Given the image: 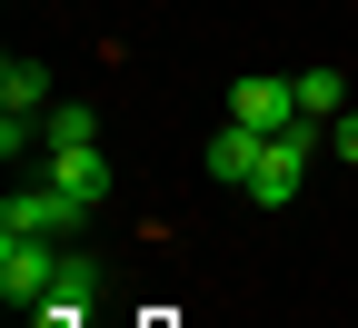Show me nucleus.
I'll list each match as a JSON object with an SVG mask.
<instances>
[{"mask_svg":"<svg viewBox=\"0 0 358 328\" xmlns=\"http://www.w3.org/2000/svg\"><path fill=\"white\" fill-rule=\"evenodd\" d=\"M229 120L259 129V139L299 129V80H229Z\"/></svg>","mask_w":358,"mask_h":328,"instance_id":"obj_4","label":"nucleus"},{"mask_svg":"<svg viewBox=\"0 0 358 328\" xmlns=\"http://www.w3.org/2000/svg\"><path fill=\"white\" fill-rule=\"evenodd\" d=\"M289 80H299V120H319V129H329V120L348 110V80H338V70H289Z\"/></svg>","mask_w":358,"mask_h":328,"instance_id":"obj_8","label":"nucleus"},{"mask_svg":"<svg viewBox=\"0 0 358 328\" xmlns=\"http://www.w3.org/2000/svg\"><path fill=\"white\" fill-rule=\"evenodd\" d=\"M40 308H90V259L80 249H60V269H50V299Z\"/></svg>","mask_w":358,"mask_h":328,"instance_id":"obj_10","label":"nucleus"},{"mask_svg":"<svg viewBox=\"0 0 358 328\" xmlns=\"http://www.w3.org/2000/svg\"><path fill=\"white\" fill-rule=\"evenodd\" d=\"M40 139H50V150H80V139H100V110L90 100H50L40 110Z\"/></svg>","mask_w":358,"mask_h":328,"instance_id":"obj_9","label":"nucleus"},{"mask_svg":"<svg viewBox=\"0 0 358 328\" xmlns=\"http://www.w3.org/2000/svg\"><path fill=\"white\" fill-rule=\"evenodd\" d=\"M319 120H299V129H279V139H268V150H259V179H249V199L259 209H289L299 190H308V159H319Z\"/></svg>","mask_w":358,"mask_h":328,"instance_id":"obj_2","label":"nucleus"},{"mask_svg":"<svg viewBox=\"0 0 358 328\" xmlns=\"http://www.w3.org/2000/svg\"><path fill=\"white\" fill-rule=\"evenodd\" d=\"M259 150H268L259 129H239V120H219V139L199 150V169L219 179V190H249V179H259Z\"/></svg>","mask_w":358,"mask_h":328,"instance_id":"obj_6","label":"nucleus"},{"mask_svg":"<svg viewBox=\"0 0 358 328\" xmlns=\"http://www.w3.org/2000/svg\"><path fill=\"white\" fill-rule=\"evenodd\" d=\"M30 318H40V328H80V308H30Z\"/></svg>","mask_w":358,"mask_h":328,"instance_id":"obj_12","label":"nucleus"},{"mask_svg":"<svg viewBox=\"0 0 358 328\" xmlns=\"http://www.w3.org/2000/svg\"><path fill=\"white\" fill-rule=\"evenodd\" d=\"M0 110L40 120V110H50V70H40V60H0Z\"/></svg>","mask_w":358,"mask_h":328,"instance_id":"obj_7","label":"nucleus"},{"mask_svg":"<svg viewBox=\"0 0 358 328\" xmlns=\"http://www.w3.org/2000/svg\"><path fill=\"white\" fill-rule=\"evenodd\" d=\"M40 179H50V190H70L80 209L110 199V159H100V139H80V150H40Z\"/></svg>","mask_w":358,"mask_h":328,"instance_id":"obj_5","label":"nucleus"},{"mask_svg":"<svg viewBox=\"0 0 358 328\" xmlns=\"http://www.w3.org/2000/svg\"><path fill=\"white\" fill-rule=\"evenodd\" d=\"M50 269H60V249H50V239H0V299L30 318L40 299H50Z\"/></svg>","mask_w":358,"mask_h":328,"instance_id":"obj_3","label":"nucleus"},{"mask_svg":"<svg viewBox=\"0 0 358 328\" xmlns=\"http://www.w3.org/2000/svg\"><path fill=\"white\" fill-rule=\"evenodd\" d=\"M90 209L70 190H50V179H20L10 199H0V239H80Z\"/></svg>","mask_w":358,"mask_h":328,"instance_id":"obj_1","label":"nucleus"},{"mask_svg":"<svg viewBox=\"0 0 358 328\" xmlns=\"http://www.w3.org/2000/svg\"><path fill=\"white\" fill-rule=\"evenodd\" d=\"M329 150H338V159H358V110H338V120H329Z\"/></svg>","mask_w":358,"mask_h":328,"instance_id":"obj_11","label":"nucleus"}]
</instances>
